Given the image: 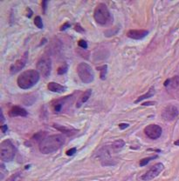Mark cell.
<instances>
[{
  "label": "cell",
  "mask_w": 179,
  "mask_h": 181,
  "mask_svg": "<svg viewBox=\"0 0 179 181\" xmlns=\"http://www.w3.org/2000/svg\"><path fill=\"white\" fill-rule=\"evenodd\" d=\"M125 145V142L122 139H118L116 141H114L112 145H111V147L113 149H115V150H119V149H122Z\"/></svg>",
  "instance_id": "20"
},
{
  "label": "cell",
  "mask_w": 179,
  "mask_h": 181,
  "mask_svg": "<svg viewBox=\"0 0 179 181\" xmlns=\"http://www.w3.org/2000/svg\"><path fill=\"white\" fill-rule=\"evenodd\" d=\"M179 114V111L176 106L173 105H167L162 112V118L165 121H172Z\"/></svg>",
  "instance_id": "9"
},
{
  "label": "cell",
  "mask_w": 179,
  "mask_h": 181,
  "mask_svg": "<svg viewBox=\"0 0 179 181\" xmlns=\"http://www.w3.org/2000/svg\"><path fill=\"white\" fill-rule=\"evenodd\" d=\"M67 72V64H64V65H62L61 67H59V68H58V71H57L58 74H59V75H63V74H65Z\"/></svg>",
  "instance_id": "25"
},
{
  "label": "cell",
  "mask_w": 179,
  "mask_h": 181,
  "mask_svg": "<svg viewBox=\"0 0 179 181\" xmlns=\"http://www.w3.org/2000/svg\"><path fill=\"white\" fill-rule=\"evenodd\" d=\"M156 105V102H145V103H143L142 105L148 106V105Z\"/></svg>",
  "instance_id": "32"
},
{
  "label": "cell",
  "mask_w": 179,
  "mask_h": 181,
  "mask_svg": "<svg viewBox=\"0 0 179 181\" xmlns=\"http://www.w3.org/2000/svg\"><path fill=\"white\" fill-rule=\"evenodd\" d=\"M24 178V173L22 172H18L12 174L6 181H21Z\"/></svg>",
  "instance_id": "19"
},
{
  "label": "cell",
  "mask_w": 179,
  "mask_h": 181,
  "mask_svg": "<svg viewBox=\"0 0 179 181\" xmlns=\"http://www.w3.org/2000/svg\"><path fill=\"white\" fill-rule=\"evenodd\" d=\"M15 146L10 139H5L0 144V159L5 162H11L15 157Z\"/></svg>",
  "instance_id": "4"
},
{
  "label": "cell",
  "mask_w": 179,
  "mask_h": 181,
  "mask_svg": "<svg viewBox=\"0 0 179 181\" xmlns=\"http://www.w3.org/2000/svg\"><path fill=\"white\" fill-rule=\"evenodd\" d=\"M148 34V32L146 31V30H130V31L128 32L127 36L129 38L140 40V39L144 38Z\"/></svg>",
  "instance_id": "11"
},
{
  "label": "cell",
  "mask_w": 179,
  "mask_h": 181,
  "mask_svg": "<svg viewBox=\"0 0 179 181\" xmlns=\"http://www.w3.org/2000/svg\"><path fill=\"white\" fill-rule=\"evenodd\" d=\"M74 30L76 32H84L85 31H84V29L79 24H77L76 25H75V28H74Z\"/></svg>",
  "instance_id": "28"
},
{
  "label": "cell",
  "mask_w": 179,
  "mask_h": 181,
  "mask_svg": "<svg viewBox=\"0 0 179 181\" xmlns=\"http://www.w3.org/2000/svg\"><path fill=\"white\" fill-rule=\"evenodd\" d=\"M4 120H5V118H4L3 112H1V123H2V124H3V122H4Z\"/></svg>",
  "instance_id": "35"
},
{
  "label": "cell",
  "mask_w": 179,
  "mask_h": 181,
  "mask_svg": "<svg viewBox=\"0 0 179 181\" xmlns=\"http://www.w3.org/2000/svg\"><path fill=\"white\" fill-rule=\"evenodd\" d=\"M52 70V60L49 56L43 55L37 63V71L44 78H47Z\"/></svg>",
  "instance_id": "6"
},
{
  "label": "cell",
  "mask_w": 179,
  "mask_h": 181,
  "mask_svg": "<svg viewBox=\"0 0 179 181\" xmlns=\"http://www.w3.org/2000/svg\"><path fill=\"white\" fill-rule=\"evenodd\" d=\"M7 130H8V126L6 125H2L1 126V131H2V132H5Z\"/></svg>",
  "instance_id": "33"
},
{
  "label": "cell",
  "mask_w": 179,
  "mask_h": 181,
  "mask_svg": "<svg viewBox=\"0 0 179 181\" xmlns=\"http://www.w3.org/2000/svg\"><path fill=\"white\" fill-rule=\"evenodd\" d=\"M91 94H92V90H86V92L80 96V98L79 99V100L77 101V103H76V107H80L84 103H86L87 100H88V99L90 98V96H91Z\"/></svg>",
  "instance_id": "17"
},
{
  "label": "cell",
  "mask_w": 179,
  "mask_h": 181,
  "mask_svg": "<svg viewBox=\"0 0 179 181\" xmlns=\"http://www.w3.org/2000/svg\"><path fill=\"white\" fill-rule=\"evenodd\" d=\"M129 126V124H120L119 125V128H120L121 130H124V129L128 128Z\"/></svg>",
  "instance_id": "31"
},
{
  "label": "cell",
  "mask_w": 179,
  "mask_h": 181,
  "mask_svg": "<svg viewBox=\"0 0 179 181\" xmlns=\"http://www.w3.org/2000/svg\"><path fill=\"white\" fill-rule=\"evenodd\" d=\"M27 58H28V52H25L24 55L18 58L17 61L12 64L10 67V72L11 74H16L17 72H20L25 66L26 62H27Z\"/></svg>",
  "instance_id": "10"
},
{
  "label": "cell",
  "mask_w": 179,
  "mask_h": 181,
  "mask_svg": "<svg viewBox=\"0 0 179 181\" xmlns=\"http://www.w3.org/2000/svg\"><path fill=\"white\" fill-rule=\"evenodd\" d=\"M46 132H39L38 133H36L33 138H32V140H35V141H42L45 138H46Z\"/></svg>",
  "instance_id": "21"
},
{
  "label": "cell",
  "mask_w": 179,
  "mask_h": 181,
  "mask_svg": "<svg viewBox=\"0 0 179 181\" xmlns=\"http://www.w3.org/2000/svg\"><path fill=\"white\" fill-rule=\"evenodd\" d=\"M174 144H175V145H177V146H179V139H177L176 141H175V142H174Z\"/></svg>",
  "instance_id": "36"
},
{
  "label": "cell",
  "mask_w": 179,
  "mask_h": 181,
  "mask_svg": "<svg viewBox=\"0 0 179 181\" xmlns=\"http://www.w3.org/2000/svg\"><path fill=\"white\" fill-rule=\"evenodd\" d=\"M95 20L101 25H109L113 22V17L107 7L103 3L99 4L94 12Z\"/></svg>",
  "instance_id": "3"
},
{
  "label": "cell",
  "mask_w": 179,
  "mask_h": 181,
  "mask_svg": "<svg viewBox=\"0 0 179 181\" xmlns=\"http://www.w3.org/2000/svg\"><path fill=\"white\" fill-rule=\"evenodd\" d=\"M47 89L52 93H62L67 90V87L64 85H61L55 82H50L47 84Z\"/></svg>",
  "instance_id": "13"
},
{
  "label": "cell",
  "mask_w": 179,
  "mask_h": 181,
  "mask_svg": "<svg viewBox=\"0 0 179 181\" xmlns=\"http://www.w3.org/2000/svg\"><path fill=\"white\" fill-rule=\"evenodd\" d=\"M78 45L82 49H86L87 48V43L85 40H82V39L78 42Z\"/></svg>",
  "instance_id": "27"
},
{
  "label": "cell",
  "mask_w": 179,
  "mask_h": 181,
  "mask_svg": "<svg viewBox=\"0 0 179 181\" xmlns=\"http://www.w3.org/2000/svg\"><path fill=\"white\" fill-rule=\"evenodd\" d=\"M154 95H155V88L152 86V87H150V90H148V93H145V94L140 96V97L135 101V103L137 104V103H139V102H141V101H142V100H144V99H146L151 98V97L154 96Z\"/></svg>",
  "instance_id": "18"
},
{
  "label": "cell",
  "mask_w": 179,
  "mask_h": 181,
  "mask_svg": "<svg viewBox=\"0 0 179 181\" xmlns=\"http://www.w3.org/2000/svg\"><path fill=\"white\" fill-rule=\"evenodd\" d=\"M67 99H68V97H66L64 99H57V100L53 101V103H52V109H53V111L55 113H59V112L62 111L63 106H64V104L67 100Z\"/></svg>",
  "instance_id": "16"
},
{
  "label": "cell",
  "mask_w": 179,
  "mask_h": 181,
  "mask_svg": "<svg viewBox=\"0 0 179 181\" xmlns=\"http://www.w3.org/2000/svg\"><path fill=\"white\" fill-rule=\"evenodd\" d=\"M75 153H76V148H72L67 152V156H73Z\"/></svg>",
  "instance_id": "29"
},
{
  "label": "cell",
  "mask_w": 179,
  "mask_h": 181,
  "mask_svg": "<svg viewBox=\"0 0 179 181\" xmlns=\"http://www.w3.org/2000/svg\"><path fill=\"white\" fill-rule=\"evenodd\" d=\"M163 132V129L161 126L157 125H148L144 128V133L145 135L150 138V139H157L158 138L161 137Z\"/></svg>",
  "instance_id": "8"
},
{
  "label": "cell",
  "mask_w": 179,
  "mask_h": 181,
  "mask_svg": "<svg viewBox=\"0 0 179 181\" xmlns=\"http://www.w3.org/2000/svg\"><path fill=\"white\" fill-rule=\"evenodd\" d=\"M164 86L167 89H176L179 87V77L175 76L171 78H168L164 82Z\"/></svg>",
  "instance_id": "15"
},
{
  "label": "cell",
  "mask_w": 179,
  "mask_h": 181,
  "mask_svg": "<svg viewBox=\"0 0 179 181\" xmlns=\"http://www.w3.org/2000/svg\"><path fill=\"white\" fill-rule=\"evenodd\" d=\"M34 24L35 25L39 28V29H43V22H42V19L39 16H37L35 18H34Z\"/></svg>",
  "instance_id": "24"
},
{
  "label": "cell",
  "mask_w": 179,
  "mask_h": 181,
  "mask_svg": "<svg viewBox=\"0 0 179 181\" xmlns=\"http://www.w3.org/2000/svg\"><path fill=\"white\" fill-rule=\"evenodd\" d=\"M1 167H0V174H1V177H0V178H1V180L4 178V176L7 173V171L5 170V167L4 165V164H1V165H0Z\"/></svg>",
  "instance_id": "26"
},
{
  "label": "cell",
  "mask_w": 179,
  "mask_h": 181,
  "mask_svg": "<svg viewBox=\"0 0 179 181\" xmlns=\"http://www.w3.org/2000/svg\"><path fill=\"white\" fill-rule=\"evenodd\" d=\"M157 156H152V157H148V158H145L142 160H140V166H144L146 165L148 163H150L152 159H157Z\"/></svg>",
  "instance_id": "22"
},
{
  "label": "cell",
  "mask_w": 179,
  "mask_h": 181,
  "mask_svg": "<svg viewBox=\"0 0 179 181\" xmlns=\"http://www.w3.org/2000/svg\"><path fill=\"white\" fill-rule=\"evenodd\" d=\"M77 73L80 79L85 83L89 84L94 81L95 79V73L92 67L86 63H80L77 66Z\"/></svg>",
  "instance_id": "5"
},
{
  "label": "cell",
  "mask_w": 179,
  "mask_h": 181,
  "mask_svg": "<svg viewBox=\"0 0 179 181\" xmlns=\"http://www.w3.org/2000/svg\"><path fill=\"white\" fill-rule=\"evenodd\" d=\"M47 1H43L42 2V7H43V9H44V12L46 11V5H47Z\"/></svg>",
  "instance_id": "34"
},
{
  "label": "cell",
  "mask_w": 179,
  "mask_h": 181,
  "mask_svg": "<svg viewBox=\"0 0 179 181\" xmlns=\"http://www.w3.org/2000/svg\"><path fill=\"white\" fill-rule=\"evenodd\" d=\"M70 27V24L69 23H66L64 24L61 27V31H65V30H67V28Z\"/></svg>",
  "instance_id": "30"
},
{
  "label": "cell",
  "mask_w": 179,
  "mask_h": 181,
  "mask_svg": "<svg viewBox=\"0 0 179 181\" xmlns=\"http://www.w3.org/2000/svg\"><path fill=\"white\" fill-rule=\"evenodd\" d=\"M99 71L101 72V78L103 80L106 78V75H107V69H108V66L105 65V66H102L101 67H98Z\"/></svg>",
  "instance_id": "23"
},
{
  "label": "cell",
  "mask_w": 179,
  "mask_h": 181,
  "mask_svg": "<svg viewBox=\"0 0 179 181\" xmlns=\"http://www.w3.org/2000/svg\"><path fill=\"white\" fill-rule=\"evenodd\" d=\"M54 128H56L58 131H59L67 135V136H72V135H74L78 132V130L73 128V127H67V126H59V125H57V124H54L52 126Z\"/></svg>",
  "instance_id": "12"
},
{
  "label": "cell",
  "mask_w": 179,
  "mask_h": 181,
  "mask_svg": "<svg viewBox=\"0 0 179 181\" xmlns=\"http://www.w3.org/2000/svg\"><path fill=\"white\" fill-rule=\"evenodd\" d=\"M10 117H26L27 111L20 106H13L9 111Z\"/></svg>",
  "instance_id": "14"
},
{
  "label": "cell",
  "mask_w": 179,
  "mask_h": 181,
  "mask_svg": "<svg viewBox=\"0 0 179 181\" xmlns=\"http://www.w3.org/2000/svg\"><path fill=\"white\" fill-rule=\"evenodd\" d=\"M163 169H164V165L162 163H157L154 165L153 166H151L142 176V179L144 181H150L154 179L155 178H157L163 171Z\"/></svg>",
  "instance_id": "7"
},
{
  "label": "cell",
  "mask_w": 179,
  "mask_h": 181,
  "mask_svg": "<svg viewBox=\"0 0 179 181\" xmlns=\"http://www.w3.org/2000/svg\"><path fill=\"white\" fill-rule=\"evenodd\" d=\"M39 80V73L36 70H27L22 72L17 79L19 88L27 90L34 86Z\"/></svg>",
  "instance_id": "2"
},
{
  "label": "cell",
  "mask_w": 179,
  "mask_h": 181,
  "mask_svg": "<svg viewBox=\"0 0 179 181\" xmlns=\"http://www.w3.org/2000/svg\"><path fill=\"white\" fill-rule=\"evenodd\" d=\"M65 143V138L61 134H54L46 137L39 143V151L44 154L55 153Z\"/></svg>",
  "instance_id": "1"
}]
</instances>
